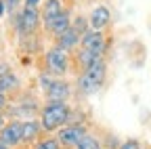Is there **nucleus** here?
Here are the masks:
<instances>
[{
  "mask_svg": "<svg viewBox=\"0 0 151 149\" xmlns=\"http://www.w3.org/2000/svg\"><path fill=\"white\" fill-rule=\"evenodd\" d=\"M71 118V109L67 103H46L40 109V122L44 132H55V130L63 128Z\"/></svg>",
  "mask_w": 151,
  "mask_h": 149,
  "instance_id": "f257e3e1",
  "label": "nucleus"
},
{
  "mask_svg": "<svg viewBox=\"0 0 151 149\" xmlns=\"http://www.w3.org/2000/svg\"><path fill=\"white\" fill-rule=\"evenodd\" d=\"M105 76H107V67H105V61L101 57L94 63H90L88 67H84L82 76L78 80L80 92H82V95H94V92H99L103 82H105Z\"/></svg>",
  "mask_w": 151,
  "mask_h": 149,
  "instance_id": "f03ea898",
  "label": "nucleus"
},
{
  "mask_svg": "<svg viewBox=\"0 0 151 149\" xmlns=\"http://www.w3.org/2000/svg\"><path fill=\"white\" fill-rule=\"evenodd\" d=\"M38 25H40V11L36 6H25L15 19V30H17V34L21 36V38L32 36L38 30Z\"/></svg>",
  "mask_w": 151,
  "mask_h": 149,
  "instance_id": "7ed1b4c3",
  "label": "nucleus"
},
{
  "mask_svg": "<svg viewBox=\"0 0 151 149\" xmlns=\"http://www.w3.org/2000/svg\"><path fill=\"white\" fill-rule=\"evenodd\" d=\"M44 65H46L48 73H52V76H63V73L69 69V55H67V50H63L59 46L46 50Z\"/></svg>",
  "mask_w": 151,
  "mask_h": 149,
  "instance_id": "20e7f679",
  "label": "nucleus"
},
{
  "mask_svg": "<svg viewBox=\"0 0 151 149\" xmlns=\"http://www.w3.org/2000/svg\"><path fill=\"white\" fill-rule=\"evenodd\" d=\"M86 135L88 132H86L84 124H65L63 128L57 130V139H59L61 145H65V147H76Z\"/></svg>",
  "mask_w": 151,
  "mask_h": 149,
  "instance_id": "39448f33",
  "label": "nucleus"
},
{
  "mask_svg": "<svg viewBox=\"0 0 151 149\" xmlns=\"http://www.w3.org/2000/svg\"><path fill=\"white\" fill-rule=\"evenodd\" d=\"M105 42H107V40H105L103 30H88V32L82 36L80 48L94 53L97 57H103V53H105V48H107V44H105Z\"/></svg>",
  "mask_w": 151,
  "mask_h": 149,
  "instance_id": "423d86ee",
  "label": "nucleus"
},
{
  "mask_svg": "<svg viewBox=\"0 0 151 149\" xmlns=\"http://www.w3.org/2000/svg\"><path fill=\"white\" fill-rule=\"evenodd\" d=\"M0 141L6 147H15L23 141V122L19 120H11L4 124V128L0 130Z\"/></svg>",
  "mask_w": 151,
  "mask_h": 149,
  "instance_id": "0eeeda50",
  "label": "nucleus"
},
{
  "mask_svg": "<svg viewBox=\"0 0 151 149\" xmlns=\"http://www.w3.org/2000/svg\"><path fill=\"white\" fill-rule=\"evenodd\" d=\"M69 95H71V86H69V82H65V80H61V78H55L52 84H50L48 90H46L48 103H67Z\"/></svg>",
  "mask_w": 151,
  "mask_h": 149,
  "instance_id": "6e6552de",
  "label": "nucleus"
},
{
  "mask_svg": "<svg viewBox=\"0 0 151 149\" xmlns=\"http://www.w3.org/2000/svg\"><path fill=\"white\" fill-rule=\"evenodd\" d=\"M88 21H90V30H105L111 21V11L107 6H94L88 15Z\"/></svg>",
  "mask_w": 151,
  "mask_h": 149,
  "instance_id": "1a4fd4ad",
  "label": "nucleus"
},
{
  "mask_svg": "<svg viewBox=\"0 0 151 149\" xmlns=\"http://www.w3.org/2000/svg\"><path fill=\"white\" fill-rule=\"evenodd\" d=\"M69 27H71V19H69V13H67L65 9H63V13H61L59 17H55L48 25H44V30H46L48 34H52L55 38H59L61 34H65Z\"/></svg>",
  "mask_w": 151,
  "mask_h": 149,
  "instance_id": "9d476101",
  "label": "nucleus"
},
{
  "mask_svg": "<svg viewBox=\"0 0 151 149\" xmlns=\"http://www.w3.org/2000/svg\"><path fill=\"white\" fill-rule=\"evenodd\" d=\"M55 40H57V46H59V48H63V50H67V53H69V50H73L76 46L82 42V36L76 32L73 27H69L65 34H61L59 38H55Z\"/></svg>",
  "mask_w": 151,
  "mask_h": 149,
  "instance_id": "9b49d317",
  "label": "nucleus"
},
{
  "mask_svg": "<svg viewBox=\"0 0 151 149\" xmlns=\"http://www.w3.org/2000/svg\"><path fill=\"white\" fill-rule=\"evenodd\" d=\"M42 122L40 120H23V141L25 143H32V141H36L38 137H40V132H42Z\"/></svg>",
  "mask_w": 151,
  "mask_h": 149,
  "instance_id": "f8f14e48",
  "label": "nucleus"
},
{
  "mask_svg": "<svg viewBox=\"0 0 151 149\" xmlns=\"http://www.w3.org/2000/svg\"><path fill=\"white\" fill-rule=\"evenodd\" d=\"M63 13V4L61 0H46L44 2V11H42V19H44V25H48L55 17H59Z\"/></svg>",
  "mask_w": 151,
  "mask_h": 149,
  "instance_id": "ddd939ff",
  "label": "nucleus"
},
{
  "mask_svg": "<svg viewBox=\"0 0 151 149\" xmlns=\"http://www.w3.org/2000/svg\"><path fill=\"white\" fill-rule=\"evenodd\" d=\"M19 88V78L13 71H6L4 76H0V92H11Z\"/></svg>",
  "mask_w": 151,
  "mask_h": 149,
  "instance_id": "4468645a",
  "label": "nucleus"
},
{
  "mask_svg": "<svg viewBox=\"0 0 151 149\" xmlns=\"http://www.w3.org/2000/svg\"><path fill=\"white\" fill-rule=\"evenodd\" d=\"M103 145H101V141L97 139V137H92V135H86L78 145H76L73 149H101Z\"/></svg>",
  "mask_w": 151,
  "mask_h": 149,
  "instance_id": "2eb2a0df",
  "label": "nucleus"
},
{
  "mask_svg": "<svg viewBox=\"0 0 151 149\" xmlns=\"http://www.w3.org/2000/svg\"><path fill=\"white\" fill-rule=\"evenodd\" d=\"M71 27H73L76 32H78L80 36H84V34H86V32L90 30V21L86 19V17H82V15H80V17H76V19H73Z\"/></svg>",
  "mask_w": 151,
  "mask_h": 149,
  "instance_id": "dca6fc26",
  "label": "nucleus"
},
{
  "mask_svg": "<svg viewBox=\"0 0 151 149\" xmlns=\"http://www.w3.org/2000/svg\"><path fill=\"white\" fill-rule=\"evenodd\" d=\"M61 147V141L59 139H44L36 145V149H59Z\"/></svg>",
  "mask_w": 151,
  "mask_h": 149,
  "instance_id": "f3484780",
  "label": "nucleus"
},
{
  "mask_svg": "<svg viewBox=\"0 0 151 149\" xmlns=\"http://www.w3.org/2000/svg\"><path fill=\"white\" fill-rule=\"evenodd\" d=\"M118 149H141V143H139L137 139H128V141L120 143V147H118Z\"/></svg>",
  "mask_w": 151,
  "mask_h": 149,
  "instance_id": "a211bd4d",
  "label": "nucleus"
},
{
  "mask_svg": "<svg viewBox=\"0 0 151 149\" xmlns=\"http://www.w3.org/2000/svg\"><path fill=\"white\" fill-rule=\"evenodd\" d=\"M52 80L55 78H50V73H40V86L44 88V92L48 90V86L52 84Z\"/></svg>",
  "mask_w": 151,
  "mask_h": 149,
  "instance_id": "6ab92c4d",
  "label": "nucleus"
},
{
  "mask_svg": "<svg viewBox=\"0 0 151 149\" xmlns=\"http://www.w3.org/2000/svg\"><path fill=\"white\" fill-rule=\"evenodd\" d=\"M19 2H21V0H4V4H6V11H9V13H11V15H13V13H15V9H17V4H19Z\"/></svg>",
  "mask_w": 151,
  "mask_h": 149,
  "instance_id": "aec40b11",
  "label": "nucleus"
},
{
  "mask_svg": "<svg viewBox=\"0 0 151 149\" xmlns=\"http://www.w3.org/2000/svg\"><path fill=\"white\" fill-rule=\"evenodd\" d=\"M6 71H11V69H9V65H6L4 61H0V76H4Z\"/></svg>",
  "mask_w": 151,
  "mask_h": 149,
  "instance_id": "412c9836",
  "label": "nucleus"
},
{
  "mask_svg": "<svg viewBox=\"0 0 151 149\" xmlns=\"http://www.w3.org/2000/svg\"><path fill=\"white\" fill-rule=\"evenodd\" d=\"M4 107H6V97H4V92H0V111Z\"/></svg>",
  "mask_w": 151,
  "mask_h": 149,
  "instance_id": "4be33fe9",
  "label": "nucleus"
},
{
  "mask_svg": "<svg viewBox=\"0 0 151 149\" xmlns=\"http://www.w3.org/2000/svg\"><path fill=\"white\" fill-rule=\"evenodd\" d=\"M23 2H25V6H36V9H38L40 0H23Z\"/></svg>",
  "mask_w": 151,
  "mask_h": 149,
  "instance_id": "5701e85b",
  "label": "nucleus"
},
{
  "mask_svg": "<svg viewBox=\"0 0 151 149\" xmlns=\"http://www.w3.org/2000/svg\"><path fill=\"white\" fill-rule=\"evenodd\" d=\"M4 13H9L6 11V4H4V0H0V17H4Z\"/></svg>",
  "mask_w": 151,
  "mask_h": 149,
  "instance_id": "b1692460",
  "label": "nucleus"
},
{
  "mask_svg": "<svg viewBox=\"0 0 151 149\" xmlns=\"http://www.w3.org/2000/svg\"><path fill=\"white\" fill-rule=\"evenodd\" d=\"M4 124H6V118H4V114H2V111H0V130L4 128Z\"/></svg>",
  "mask_w": 151,
  "mask_h": 149,
  "instance_id": "393cba45",
  "label": "nucleus"
},
{
  "mask_svg": "<svg viewBox=\"0 0 151 149\" xmlns=\"http://www.w3.org/2000/svg\"><path fill=\"white\" fill-rule=\"evenodd\" d=\"M0 149H11V147H6V145H4L2 141H0Z\"/></svg>",
  "mask_w": 151,
  "mask_h": 149,
  "instance_id": "a878e982",
  "label": "nucleus"
}]
</instances>
